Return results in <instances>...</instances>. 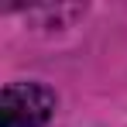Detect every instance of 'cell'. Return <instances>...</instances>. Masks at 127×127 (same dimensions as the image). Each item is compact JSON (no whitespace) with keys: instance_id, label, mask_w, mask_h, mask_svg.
<instances>
[{"instance_id":"obj_1","label":"cell","mask_w":127,"mask_h":127,"mask_svg":"<svg viewBox=\"0 0 127 127\" xmlns=\"http://www.w3.org/2000/svg\"><path fill=\"white\" fill-rule=\"evenodd\" d=\"M55 113V93L41 83L3 86V127H45Z\"/></svg>"}]
</instances>
